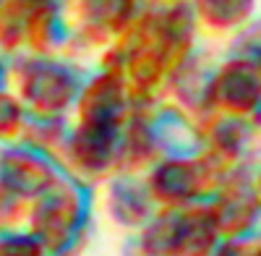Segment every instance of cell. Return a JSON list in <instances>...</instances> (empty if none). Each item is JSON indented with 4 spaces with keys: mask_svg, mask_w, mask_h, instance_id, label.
Returning a JSON list of instances; mask_svg holds the SVG:
<instances>
[{
    "mask_svg": "<svg viewBox=\"0 0 261 256\" xmlns=\"http://www.w3.org/2000/svg\"><path fill=\"white\" fill-rule=\"evenodd\" d=\"M261 97V84L253 71L238 66L227 73L225 79V99L235 108H251V105Z\"/></svg>",
    "mask_w": 261,
    "mask_h": 256,
    "instance_id": "obj_1",
    "label": "cell"
},
{
    "mask_svg": "<svg viewBox=\"0 0 261 256\" xmlns=\"http://www.w3.org/2000/svg\"><path fill=\"white\" fill-rule=\"evenodd\" d=\"M258 256H261V253H258Z\"/></svg>",
    "mask_w": 261,
    "mask_h": 256,
    "instance_id": "obj_2",
    "label": "cell"
}]
</instances>
